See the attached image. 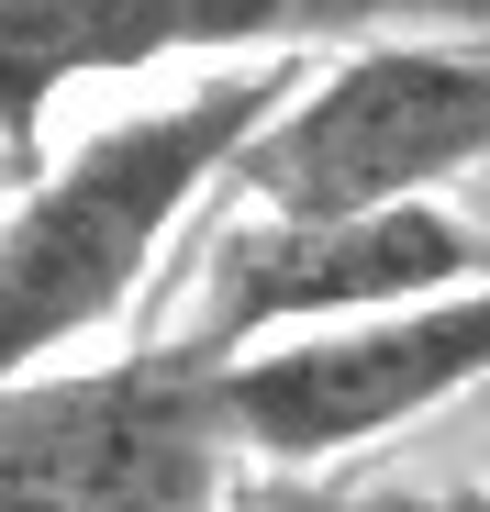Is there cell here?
Instances as JSON below:
<instances>
[{"mask_svg":"<svg viewBox=\"0 0 490 512\" xmlns=\"http://www.w3.org/2000/svg\"><path fill=\"white\" fill-rule=\"evenodd\" d=\"M413 512H490V501H479V490H468V501H413Z\"/></svg>","mask_w":490,"mask_h":512,"instance_id":"obj_7","label":"cell"},{"mask_svg":"<svg viewBox=\"0 0 490 512\" xmlns=\"http://www.w3.org/2000/svg\"><path fill=\"white\" fill-rule=\"evenodd\" d=\"M479 401H490V390H479Z\"/></svg>","mask_w":490,"mask_h":512,"instance_id":"obj_8","label":"cell"},{"mask_svg":"<svg viewBox=\"0 0 490 512\" xmlns=\"http://www.w3.org/2000/svg\"><path fill=\"white\" fill-rule=\"evenodd\" d=\"M346 0H0V156L34 179V134L90 78H145L168 56L279 45Z\"/></svg>","mask_w":490,"mask_h":512,"instance_id":"obj_6","label":"cell"},{"mask_svg":"<svg viewBox=\"0 0 490 512\" xmlns=\"http://www.w3.org/2000/svg\"><path fill=\"white\" fill-rule=\"evenodd\" d=\"M490 167V56L479 45H368L312 67L290 112L234 156V190L268 223H357L435 201Z\"/></svg>","mask_w":490,"mask_h":512,"instance_id":"obj_2","label":"cell"},{"mask_svg":"<svg viewBox=\"0 0 490 512\" xmlns=\"http://www.w3.org/2000/svg\"><path fill=\"white\" fill-rule=\"evenodd\" d=\"M479 56H490V45H479Z\"/></svg>","mask_w":490,"mask_h":512,"instance_id":"obj_9","label":"cell"},{"mask_svg":"<svg viewBox=\"0 0 490 512\" xmlns=\"http://www.w3.org/2000/svg\"><path fill=\"white\" fill-rule=\"evenodd\" d=\"M490 279V234L446 201H401V212H357V223H268L245 212L234 234H212L201 256V301L168 346L190 368H234L290 334H335V323H379L446 290Z\"/></svg>","mask_w":490,"mask_h":512,"instance_id":"obj_3","label":"cell"},{"mask_svg":"<svg viewBox=\"0 0 490 512\" xmlns=\"http://www.w3.org/2000/svg\"><path fill=\"white\" fill-rule=\"evenodd\" d=\"M301 78L312 67H290V56L223 67V78H201V90L156 101V112L101 123L67 167H34V190L12 201V223H0V390L45 379L56 346L101 334L145 290L168 223L212 179H234V156L290 112Z\"/></svg>","mask_w":490,"mask_h":512,"instance_id":"obj_1","label":"cell"},{"mask_svg":"<svg viewBox=\"0 0 490 512\" xmlns=\"http://www.w3.org/2000/svg\"><path fill=\"white\" fill-rule=\"evenodd\" d=\"M479 390H490V279L212 368L223 435L279 468H323V457L379 446V435H401V423H424L446 401H479Z\"/></svg>","mask_w":490,"mask_h":512,"instance_id":"obj_5","label":"cell"},{"mask_svg":"<svg viewBox=\"0 0 490 512\" xmlns=\"http://www.w3.org/2000/svg\"><path fill=\"white\" fill-rule=\"evenodd\" d=\"M223 457L212 368L179 346L0 390V512H212Z\"/></svg>","mask_w":490,"mask_h":512,"instance_id":"obj_4","label":"cell"}]
</instances>
